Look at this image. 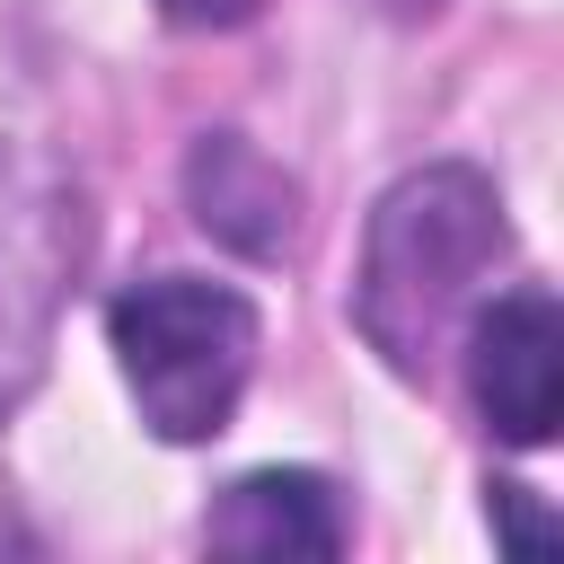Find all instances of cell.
Returning a JSON list of instances; mask_svg holds the SVG:
<instances>
[{"instance_id":"obj_8","label":"cell","mask_w":564,"mask_h":564,"mask_svg":"<svg viewBox=\"0 0 564 564\" xmlns=\"http://www.w3.org/2000/svg\"><path fill=\"white\" fill-rule=\"evenodd\" d=\"M379 9H388V18H432L441 0H379Z\"/></svg>"},{"instance_id":"obj_7","label":"cell","mask_w":564,"mask_h":564,"mask_svg":"<svg viewBox=\"0 0 564 564\" xmlns=\"http://www.w3.org/2000/svg\"><path fill=\"white\" fill-rule=\"evenodd\" d=\"M264 0H159V18L167 26H194V35H212V26H247Z\"/></svg>"},{"instance_id":"obj_6","label":"cell","mask_w":564,"mask_h":564,"mask_svg":"<svg viewBox=\"0 0 564 564\" xmlns=\"http://www.w3.org/2000/svg\"><path fill=\"white\" fill-rule=\"evenodd\" d=\"M494 529H502L511 555H546L555 546V520L529 511V485H494Z\"/></svg>"},{"instance_id":"obj_5","label":"cell","mask_w":564,"mask_h":564,"mask_svg":"<svg viewBox=\"0 0 564 564\" xmlns=\"http://www.w3.org/2000/svg\"><path fill=\"white\" fill-rule=\"evenodd\" d=\"M203 538L220 555H264V564L282 555L291 564V555H335L344 546V511H335V485L317 467H256L212 502Z\"/></svg>"},{"instance_id":"obj_3","label":"cell","mask_w":564,"mask_h":564,"mask_svg":"<svg viewBox=\"0 0 564 564\" xmlns=\"http://www.w3.org/2000/svg\"><path fill=\"white\" fill-rule=\"evenodd\" d=\"M467 344V397L494 441L546 449L564 423V308L546 291H494L458 326Z\"/></svg>"},{"instance_id":"obj_2","label":"cell","mask_w":564,"mask_h":564,"mask_svg":"<svg viewBox=\"0 0 564 564\" xmlns=\"http://www.w3.org/2000/svg\"><path fill=\"white\" fill-rule=\"evenodd\" d=\"M256 335H264L256 300L229 282H203V273H150V282L115 291V308H106L115 370L167 449L229 432V414L256 379Z\"/></svg>"},{"instance_id":"obj_1","label":"cell","mask_w":564,"mask_h":564,"mask_svg":"<svg viewBox=\"0 0 564 564\" xmlns=\"http://www.w3.org/2000/svg\"><path fill=\"white\" fill-rule=\"evenodd\" d=\"M511 256V220L494 176L476 167H414L379 194L370 238H361V282H352V317L370 335V352L397 379H423L449 335L467 326L485 273Z\"/></svg>"},{"instance_id":"obj_4","label":"cell","mask_w":564,"mask_h":564,"mask_svg":"<svg viewBox=\"0 0 564 564\" xmlns=\"http://www.w3.org/2000/svg\"><path fill=\"white\" fill-rule=\"evenodd\" d=\"M185 203L194 220L238 247V256H282L300 238V185L247 141V132H203L185 150Z\"/></svg>"}]
</instances>
